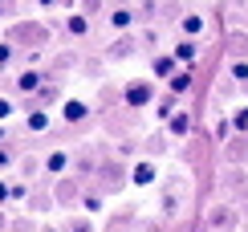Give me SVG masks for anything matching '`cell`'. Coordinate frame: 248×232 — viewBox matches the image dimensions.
<instances>
[{
    "instance_id": "6da1fadb",
    "label": "cell",
    "mask_w": 248,
    "mask_h": 232,
    "mask_svg": "<svg viewBox=\"0 0 248 232\" xmlns=\"http://www.w3.org/2000/svg\"><path fill=\"white\" fill-rule=\"evenodd\" d=\"M175 66H179V61H175V53H159V57L151 61V73H155V78H159V82H171L175 73H179Z\"/></svg>"
},
{
    "instance_id": "7a4b0ae2",
    "label": "cell",
    "mask_w": 248,
    "mask_h": 232,
    "mask_svg": "<svg viewBox=\"0 0 248 232\" xmlns=\"http://www.w3.org/2000/svg\"><path fill=\"white\" fill-rule=\"evenodd\" d=\"M122 98H126V106L139 110V106H147V102H151V86H147V82H130Z\"/></svg>"
},
{
    "instance_id": "3957f363",
    "label": "cell",
    "mask_w": 248,
    "mask_h": 232,
    "mask_svg": "<svg viewBox=\"0 0 248 232\" xmlns=\"http://www.w3.org/2000/svg\"><path fill=\"white\" fill-rule=\"evenodd\" d=\"M86 114H90V106L81 98H65V106H61V118H65V122H81Z\"/></svg>"
},
{
    "instance_id": "277c9868",
    "label": "cell",
    "mask_w": 248,
    "mask_h": 232,
    "mask_svg": "<svg viewBox=\"0 0 248 232\" xmlns=\"http://www.w3.org/2000/svg\"><path fill=\"white\" fill-rule=\"evenodd\" d=\"M171 53H175V61H183V66H191V61L200 57V45H195V41L187 37V41H179V45H175Z\"/></svg>"
},
{
    "instance_id": "5b68a950",
    "label": "cell",
    "mask_w": 248,
    "mask_h": 232,
    "mask_svg": "<svg viewBox=\"0 0 248 232\" xmlns=\"http://www.w3.org/2000/svg\"><path fill=\"white\" fill-rule=\"evenodd\" d=\"M130 179H134V183H139V187L155 183V163H139V167H134V171H130Z\"/></svg>"
},
{
    "instance_id": "8992f818",
    "label": "cell",
    "mask_w": 248,
    "mask_h": 232,
    "mask_svg": "<svg viewBox=\"0 0 248 232\" xmlns=\"http://www.w3.org/2000/svg\"><path fill=\"white\" fill-rule=\"evenodd\" d=\"M167 86H171V94H187V90H191V73H187V69H179V73L167 82Z\"/></svg>"
},
{
    "instance_id": "52a82bcc",
    "label": "cell",
    "mask_w": 248,
    "mask_h": 232,
    "mask_svg": "<svg viewBox=\"0 0 248 232\" xmlns=\"http://www.w3.org/2000/svg\"><path fill=\"white\" fill-rule=\"evenodd\" d=\"M130 20H134L130 8H118V13H110V29H130Z\"/></svg>"
},
{
    "instance_id": "ba28073f",
    "label": "cell",
    "mask_w": 248,
    "mask_h": 232,
    "mask_svg": "<svg viewBox=\"0 0 248 232\" xmlns=\"http://www.w3.org/2000/svg\"><path fill=\"white\" fill-rule=\"evenodd\" d=\"M37 86H41V78H37L33 69H29V73H20V82H16V90H20V94H33Z\"/></svg>"
},
{
    "instance_id": "9c48e42d",
    "label": "cell",
    "mask_w": 248,
    "mask_h": 232,
    "mask_svg": "<svg viewBox=\"0 0 248 232\" xmlns=\"http://www.w3.org/2000/svg\"><path fill=\"white\" fill-rule=\"evenodd\" d=\"M65 29H69V33H74V37H86L90 20H86V17H69V20H65Z\"/></svg>"
},
{
    "instance_id": "30bf717a",
    "label": "cell",
    "mask_w": 248,
    "mask_h": 232,
    "mask_svg": "<svg viewBox=\"0 0 248 232\" xmlns=\"http://www.w3.org/2000/svg\"><path fill=\"white\" fill-rule=\"evenodd\" d=\"M183 33H187V37H200V33H203V17H183Z\"/></svg>"
},
{
    "instance_id": "8fae6325",
    "label": "cell",
    "mask_w": 248,
    "mask_h": 232,
    "mask_svg": "<svg viewBox=\"0 0 248 232\" xmlns=\"http://www.w3.org/2000/svg\"><path fill=\"white\" fill-rule=\"evenodd\" d=\"M29 131H49V114L45 110H33V114H29Z\"/></svg>"
},
{
    "instance_id": "7c38bea8",
    "label": "cell",
    "mask_w": 248,
    "mask_h": 232,
    "mask_svg": "<svg viewBox=\"0 0 248 232\" xmlns=\"http://www.w3.org/2000/svg\"><path fill=\"white\" fill-rule=\"evenodd\" d=\"M65 163H69V155H65V151H53V155H49V163H45V167H49V171L57 175V171H65Z\"/></svg>"
},
{
    "instance_id": "4fadbf2b",
    "label": "cell",
    "mask_w": 248,
    "mask_h": 232,
    "mask_svg": "<svg viewBox=\"0 0 248 232\" xmlns=\"http://www.w3.org/2000/svg\"><path fill=\"white\" fill-rule=\"evenodd\" d=\"M167 122H171V134H187V126H191V122H187V114H171Z\"/></svg>"
},
{
    "instance_id": "5bb4252c",
    "label": "cell",
    "mask_w": 248,
    "mask_h": 232,
    "mask_svg": "<svg viewBox=\"0 0 248 232\" xmlns=\"http://www.w3.org/2000/svg\"><path fill=\"white\" fill-rule=\"evenodd\" d=\"M232 126H236V131H248V106L232 114Z\"/></svg>"
},
{
    "instance_id": "9a60e30c",
    "label": "cell",
    "mask_w": 248,
    "mask_h": 232,
    "mask_svg": "<svg viewBox=\"0 0 248 232\" xmlns=\"http://www.w3.org/2000/svg\"><path fill=\"white\" fill-rule=\"evenodd\" d=\"M232 78L236 82H248V66H244V61H232Z\"/></svg>"
},
{
    "instance_id": "2e32d148",
    "label": "cell",
    "mask_w": 248,
    "mask_h": 232,
    "mask_svg": "<svg viewBox=\"0 0 248 232\" xmlns=\"http://www.w3.org/2000/svg\"><path fill=\"white\" fill-rule=\"evenodd\" d=\"M4 167H13V147L0 143V171H4Z\"/></svg>"
},
{
    "instance_id": "e0dca14e",
    "label": "cell",
    "mask_w": 248,
    "mask_h": 232,
    "mask_svg": "<svg viewBox=\"0 0 248 232\" xmlns=\"http://www.w3.org/2000/svg\"><path fill=\"white\" fill-rule=\"evenodd\" d=\"M8 114H16V106L8 98H0V122H8Z\"/></svg>"
},
{
    "instance_id": "ac0fdd59",
    "label": "cell",
    "mask_w": 248,
    "mask_h": 232,
    "mask_svg": "<svg viewBox=\"0 0 248 232\" xmlns=\"http://www.w3.org/2000/svg\"><path fill=\"white\" fill-rule=\"evenodd\" d=\"M8 199H13V183H8V179H0V204H8Z\"/></svg>"
},
{
    "instance_id": "d6986e66",
    "label": "cell",
    "mask_w": 248,
    "mask_h": 232,
    "mask_svg": "<svg viewBox=\"0 0 248 232\" xmlns=\"http://www.w3.org/2000/svg\"><path fill=\"white\" fill-rule=\"evenodd\" d=\"M4 61H13V49H8V45H0V66H4Z\"/></svg>"
},
{
    "instance_id": "ffe728a7",
    "label": "cell",
    "mask_w": 248,
    "mask_h": 232,
    "mask_svg": "<svg viewBox=\"0 0 248 232\" xmlns=\"http://www.w3.org/2000/svg\"><path fill=\"white\" fill-rule=\"evenodd\" d=\"M37 4H53V0H37Z\"/></svg>"
},
{
    "instance_id": "44dd1931",
    "label": "cell",
    "mask_w": 248,
    "mask_h": 232,
    "mask_svg": "<svg viewBox=\"0 0 248 232\" xmlns=\"http://www.w3.org/2000/svg\"><path fill=\"white\" fill-rule=\"evenodd\" d=\"M0 143H4V131H0Z\"/></svg>"
},
{
    "instance_id": "7402d4cb",
    "label": "cell",
    "mask_w": 248,
    "mask_h": 232,
    "mask_svg": "<svg viewBox=\"0 0 248 232\" xmlns=\"http://www.w3.org/2000/svg\"><path fill=\"white\" fill-rule=\"evenodd\" d=\"M45 232H53V228H45Z\"/></svg>"
}]
</instances>
